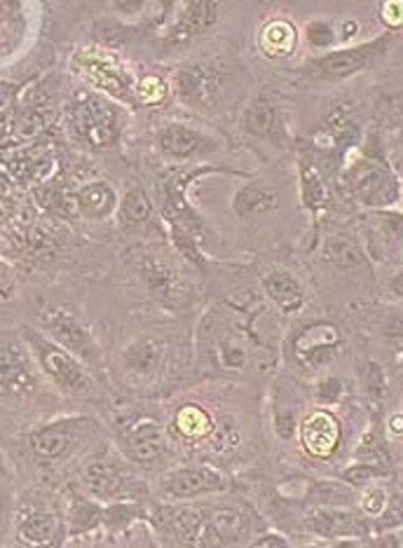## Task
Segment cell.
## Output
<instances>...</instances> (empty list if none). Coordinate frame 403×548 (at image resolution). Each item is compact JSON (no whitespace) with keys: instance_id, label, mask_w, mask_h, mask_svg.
I'll use <instances>...</instances> for the list:
<instances>
[{"instance_id":"obj_37","label":"cell","mask_w":403,"mask_h":548,"mask_svg":"<svg viewBox=\"0 0 403 548\" xmlns=\"http://www.w3.org/2000/svg\"><path fill=\"white\" fill-rule=\"evenodd\" d=\"M340 391H343V384H340L338 377H326V380L319 384V399L324 403L338 401Z\"/></svg>"},{"instance_id":"obj_32","label":"cell","mask_w":403,"mask_h":548,"mask_svg":"<svg viewBox=\"0 0 403 548\" xmlns=\"http://www.w3.org/2000/svg\"><path fill=\"white\" fill-rule=\"evenodd\" d=\"M238 443H239V434L238 429L232 427L230 420H225L223 424H218L216 436H214V447H216V450H230V447H235Z\"/></svg>"},{"instance_id":"obj_15","label":"cell","mask_w":403,"mask_h":548,"mask_svg":"<svg viewBox=\"0 0 403 548\" xmlns=\"http://www.w3.org/2000/svg\"><path fill=\"white\" fill-rule=\"evenodd\" d=\"M73 436H76V429H73L71 422H57L52 427L40 429L31 439L33 453L38 459L52 462V459L61 457L66 453V447L73 443Z\"/></svg>"},{"instance_id":"obj_17","label":"cell","mask_w":403,"mask_h":548,"mask_svg":"<svg viewBox=\"0 0 403 548\" xmlns=\"http://www.w3.org/2000/svg\"><path fill=\"white\" fill-rule=\"evenodd\" d=\"M76 202L83 216L92 218V221H99V218H106L110 211L116 209L117 197L113 185H109L106 181H96V183L80 188Z\"/></svg>"},{"instance_id":"obj_6","label":"cell","mask_w":403,"mask_h":548,"mask_svg":"<svg viewBox=\"0 0 403 548\" xmlns=\"http://www.w3.org/2000/svg\"><path fill=\"white\" fill-rule=\"evenodd\" d=\"M33 344H36V351H38V359L43 368H45L47 375L64 389H83L87 384V377H85L83 368L77 364L76 359L69 354V351L59 350L54 344L45 342L38 335H33Z\"/></svg>"},{"instance_id":"obj_23","label":"cell","mask_w":403,"mask_h":548,"mask_svg":"<svg viewBox=\"0 0 403 548\" xmlns=\"http://www.w3.org/2000/svg\"><path fill=\"white\" fill-rule=\"evenodd\" d=\"M326 258L340 270H354L364 262V254L350 237H331L326 244Z\"/></svg>"},{"instance_id":"obj_20","label":"cell","mask_w":403,"mask_h":548,"mask_svg":"<svg viewBox=\"0 0 403 548\" xmlns=\"http://www.w3.org/2000/svg\"><path fill=\"white\" fill-rule=\"evenodd\" d=\"M83 479L85 485H87V490L99 499L116 497L117 492L122 490L120 471H117L110 462H103V459H96V462L87 464Z\"/></svg>"},{"instance_id":"obj_11","label":"cell","mask_w":403,"mask_h":548,"mask_svg":"<svg viewBox=\"0 0 403 548\" xmlns=\"http://www.w3.org/2000/svg\"><path fill=\"white\" fill-rule=\"evenodd\" d=\"M157 141H160L162 153L172 155V157H181V160L214 148V143L206 139V136H202L199 132H195V129L186 127V125H179V122L166 125L160 132V136H157Z\"/></svg>"},{"instance_id":"obj_3","label":"cell","mask_w":403,"mask_h":548,"mask_svg":"<svg viewBox=\"0 0 403 548\" xmlns=\"http://www.w3.org/2000/svg\"><path fill=\"white\" fill-rule=\"evenodd\" d=\"M221 90V77L214 68L205 64L183 66L176 76V92L188 106L195 109H209L216 101Z\"/></svg>"},{"instance_id":"obj_28","label":"cell","mask_w":403,"mask_h":548,"mask_svg":"<svg viewBox=\"0 0 403 548\" xmlns=\"http://www.w3.org/2000/svg\"><path fill=\"white\" fill-rule=\"evenodd\" d=\"M150 214H153V205H150L146 192L141 188H132L122 199V221H127L132 225H141L150 218Z\"/></svg>"},{"instance_id":"obj_13","label":"cell","mask_w":403,"mask_h":548,"mask_svg":"<svg viewBox=\"0 0 403 548\" xmlns=\"http://www.w3.org/2000/svg\"><path fill=\"white\" fill-rule=\"evenodd\" d=\"M3 389L5 394L14 396H26L36 389V377L28 368V361L14 344H3Z\"/></svg>"},{"instance_id":"obj_12","label":"cell","mask_w":403,"mask_h":548,"mask_svg":"<svg viewBox=\"0 0 403 548\" xmlns=\"http://www.w3.org/2000/svg\"><path fill=\"white\" fill-rule=\"evenodd\" d=\"M242 528L244 520L238 511L218 509L212 518H206L195 536L202 546H223V544L238 542Z\"/></svg>"},{"instance_id":"obj_10","label":"cell","mask_w":403,"mask_h":548,"mask_svg":"<svg viewBox=\"0 0 403 548\" xmlns=\"http://www.w3.org/2000/svg\"><path fill=\"white\" fill-rule=\"evenodd\" d=\"M223 488V479L221 473L199 466V469H181L166 476L165 490L172 497H197V495H206V492H216Z\"/></svg>"},{"instance_id":"obj_34","label":"cell","mask_w":403,"mask_h":548,"mask_svg":"<svg viewBox=\"0 0 403 548\" xmlns=\"http://www.w3.org/2000/svg\"><path fill=\"white\" fill-rule=\"evenodd\" d=\"M383 20L391 28H403V0H390L383 5Z\"/></svg>"},{"instance_id":"obj_30","label":"cell","mask_w":403,"mask_h":548,"mask_svg":"<svg viewBox=\"0 0 403 548\" xmlns=\"http://www.w3.org/2000/svg\"><path fill=\"white\" fill-rule=\"evenodd\" d=\"M43 127H45L43 115H40L38 110H26L20 120L14 122V136L21 141H31L43 132Z\"/></svg>"},{"instance_id":"obj_9","label":"cell","mask_w":403,"mask_h":548,"mask_svg":"<svg viewBox=\"0 0 403 548\" xmlns=\"http://www.w3.org/2000/svg\"><path fill=\"white\" fill-rule=\"evenodd\" d=\"M340 424L331 413L317 410L302 422L301 439L302 446L314 457H328L340 443Z\"/></svg>"},{"instance_id":"obj_22","label":"cell","mask_w":403,"mask_h":548,"mask_svg":"<svg viewBox=\"0 0 403 548\" xmlns=\"http://www.w3.org/2000/svg\"><path fill=\"white\" fill-rule=\"evenodd\" d=\"M261 47L272 57H286L295 47V28L288 21H272L262 28Z\"/></svg>"},{"instance_id":"obj_8","label":"cell","mask_w":403,"mask_h":548,"mask_svg":"<svg viewBox=\"0 0 403 548\" xmlns=\"http://www.w3.org/2000/svg\"><path fill=\"white\" fill-rule=\"evenodd\" d=\"M384 47H387V38H378L373 40V43H366V45L331 52L326 57L317 59L314 66H317L324 76H333V77L352 76V73L364 68L373 57H378Z\"/></svg>"},{"instance_id":"obj_31","label":"cell","mask_w":403,"mask_h":548,"mask_svg":"<svg viewBox=\"0 0 403 548\" xmlns=\"http://www.w3.org/2000/svg\"><path fill=\"white\" fill-rule=\"evenodd\" d=\"M328 129H331V134L335 141H354V139H357V127H354L352 120H350L345 113L333 115Z\"/></svg>"},{"instance_id":"obj_14","label":"cell","mask_w":403,"mask_h":548,"mask_svg":"<svg viewBox=\"0 0 403 548\" xmlns=\"http://www.w3.org/2000/svg\"><path fill=\"white\" fill-rule=\"evenodd\" d=\"M218 20V5L216 3H206V0H199V3H188L181 12L179 24L172 28V43H186V40L195 38L202 31H206L214 21Z\"/></svg>"},{"instance_id":"obj_35","label":"cell","mask_w":403,"mask_h":548,"mask_svg":"<svg viewBox=\"0 0 403 548\" xmlns=\"http://www.w3.org/2000/svg\"><path fill=\"white\" fill-rule=\"evenodd\" d=\"M373 476H375V471H373L368 464H357V466H352V469H347V471L343 473V479H345L347 483H352V485L371 483Z\"/></svg>"},{"instance_id":"obj_36","label":"cell","mask_w":403,"mask_h":548,"mask_svg":"<svg viewBox=\"0 0 403 548\" xmlns=\"http://www.w3.org/2000/svg\"><path fill=\"white\" fill-rule=\"evenodd\" d=\"M387 506V497H384L383 490H368V495L364 497V509L366 513L371 516H380Z\"/></svg>"},{"instance_id":"obj_19","label":"cell","mask_w":403,"mask_h":548,"mask_svg":"<svg viewBox=\"0 0 403 548\" xmlns=\"http://www.w3.org/2000/svg\"><path fill=\"white\" fill-rule=\"evenodd\" d=\"M277 205H279V197H277L275 190H270L261 183H249L235 195L232 209L239 218H254L277 209Z\"/></svg>"},{"instance_id":"obj_29","label":"cell","mask_w":403,"mask_h":548,"mask_svg":"<svg viewBox=\"0 0 403 548\" xmlns=\"http://www.w3.org/2000/svg\"><path fill=\"white\" fill-rule=\"evenodd\" d=\"M302 197L310 209L326 206V185L319 179L317 169H310V166H302Z\"/></svg>"},{"instance_id":"obj_27","label":"cell","mask_w":403,"mask_h":548,"mask_svg":"<svg viewBox=\"0 0 403 548\" xmlns=\"http://www.w3.org/2000/svg\"><path fill=\"white\" fill-rule=\"evenodd\" d=\"M354 525V516L350 511L340 509H324L314 516V529L324 536L347 535Z\"/></svg>"},{"instance_id":"obj_42","label":"cell","mask_w":403,"mask_h":548,"mask_svg":"<svg viewBox=\"0 0 403 548\" xmlns=\"http://www.w3.org/2000/svg\"><path fill=\"white\" fill-rule=\"evenodd\" d=\"M116 7L117 10H127L129 12V10H143V3H116Z\"/></svg>"},{"instance_id":"obj_38","label":"cell","mask_w":403,"mask_h":548,"mask_svg":"<svg viewBox=\"0 0 403 548\" xmlns=\"http://www.w3.org/2000/svg\"><path fill=\"white\" fill-rule=\"evenodd\" d=\"M141 96L143 101H157L165 96V85L157 77H146L141 83Z\"/></svg>"},{"instance_id":"obj_25","label":"cell","mask_w":403,"mask_h":548,"mask_svg":"<svg viewBox=\"0 0 403 548\" xmlns=\"http://www.w3.org/2000/svg\"><path fill=\"white\" fill-rule=\"evenodd\" d=\"M57 535V518L52 513H36L20 525V539L26 544H47Z\"/></svg>"},{"instance_id":"obj_44","label":"cell","mask_w":403,"mask_h":548,"mask_svg":"<svg viewBox=\"0 0 403 548\" xmlns=\"http://www.w3.org/2000/svg\"><path fill=\"white\" fill-rule=\"evenodd\" d=\"M354 33H357V24H354V21L352 24H345V38L347 36H354Z\"/></svg>"},{"instance_id":"obj_21","label":"cell","mask_w":403,"mask_h":548,"mask_svg":"<svg viewBox=\"0 0 403 548\" xmlns=\"http://www.w3.org/2000/svg\"><path fill=\"white\" fill-rule=\"evenodd\" d=\"M148 281H150V291H153L166 307L183 305V298H186L188 294L183 291V284L173 277L172 270L155 265V268L148 270Z\"/></svg>"},{"instance_id":"obj_26","label":"cell","mask_w":403,"mask_h":548,"mask_svg":"<svg viewBox=\"0 0 403 548\" xmlns=\"http://www.w3.org/2000/svg\"><path fill=\"white\" fill-rule=\"evenodd\" d=\"M277 113L272 109V103H268L265 99H256L251 103L249 110L244 113V129L254 136H268L272 129H275Z\"/></svg>"},{"instance_id":"obj_2","label":"cell","mask_w":403,"mask_h":548,"mask_svg":"<svg viewBox=\"0 0 403 548\" xmlns=\"http://www.w3.org/2000/svg\"><path fill=\"white\" fill-rule=\"evenodd\" d=\"M350 188L361 205L391 206L399 199L397 179L384 165L375 160H361L350 172Z\"/></svg>"},{"instance_id":"obj_5","label":"cell","mask_w":403,"mask_h":548,"mask_svg":"<svg viewBox=\"0 0 403 548\" xmlns=\"http://www.w3.org/2000/svg\"><path fill=\"white\" fill-rule=\"evenodd\" d=\"M122 447L127 455L141 464L155 462L165 450V434L162 427L150 417H139V420L125 424L122 431Z\"/></svg>"},{"instance_id":"obj_16","label":"cell","mask_w":403,"mask_h":548,"mask_svg":"<svg viewBox=\"0 0 403 548\" xmlns=\"http://www.w3.org/2000/svg\"><path fill=\"white\" fill-rule=\"evenodd\" d=\"M162 359H165V342L157 338H141L129 344L122 361L136 375H150L160 368Z\"/></svg>"},{"instance_id":"obj_1","label":"cell","mask_w":403,"mask_h":548,"mask_svg":"<svg viewBox=\"0 0 403 548\" xmlns=\"http://www.w3.org/2000/svg\"><path fill=\"white\" fill-rule=\"evenodd\" d=\"M69 122L85 143L92 148L110 146L117 136V113L116 109L99 96L80 94L69 106Z\"/></svg>"},{"instance_id":"obj_33","label":"cell","mask_w":403,"mask_h":548,"mask_svg":"<svg viewBox=\"0 0 403 548\" xmlns=\"http://www.w3.org/2000/svg\"><path fill=\"white\" fill-rule=\"evenodd\" d=\"M308 38H310V43L317 47L331 45V40H333L331 26L324 24V21H314V24L308 26Z\"/></svg>"},{"instance_id":"obj_40","label":"cell","mask_w":403,"mask_h":548,"mask_svg":"<svg viewBox=\"0 0 403 548\" xmlns=\"http://www.w3.org/2000/svg\"><path fill=\"white\" fill-rule=\"evenodd\" d=\"M258 548H268V546H288L286 542H284L282 536H277V535H270L268 539H258L256 542Z\"/></svg>"},{"instance_id":"obj_4","label":"cell","mask_w":403,"mask_h":548,"mask_svg":"<svg viewBox=\"0 0 403 548\" xmlns=\"http://www.w3.org/2000/svg\"><path fill=\"white\" fill-rule=\"evenodd\" d=\"M340 344V333L331 324H314L302 328L294 340L295 357L302 366L317 368L333 359V347Z\"/></svg>"},{"instance_id":"obj_24","label":"cell","mask_w":403,"mask_h":548,"mask_svg":"<svg viewBox=\"0 0 403 548\" xmlns=\"http://www.w3.org/2000/svg\"><path fill=\"white\" fill-rule=\"evenodd\" d=\"M176 427H179V431L183 436H188V439H202V436H206L209 431L214 429L212 424V417H209V413H206L205 408H199V406H183V408L176 413Z\"/></svg>"},{"instance_id":"obj_18","label":"cell","mask_w":403,"mask_h":548,"mask_svg":"<svg viewBox=\"0 0 403 548\" xmlns=\"http://www.w3.org/2000/svg\"><path fill=\"white\" fill-rule=\"evenodd\" d=\"M262 286H265V294L275 300L284 312H295L305 302V291L294 274L272 272L262 279Z\"/></svg>"},{"instance_id":"obj_43","label":"cell","mask_w":403,"mask_h":548,"mask_svg":"<svg viewBox=\"0 0 403 548\" xmlns=\"http://www.w3.org/2000/svg\"><path fill=\"white\" fill-rule=\"evenodd\" d=\"M391 429H394V431H403V415L391 417Z\"/></svg>"},{"instance_id":"obj_41","label":"cell","mask_w":403,"mask_h":548,"mask_svg":"<svg viewBox=\"0 0 403 548\" xmlns=\"http://www.w3.org/2000/svg\"><path fill=\"white\" fill-rule=\"evenodd\" d=\"M390 291L397 295V298H403V272L397 274V277H391Z\"/></svg>"},{"instance_id":"obj_7","label":"cell","mask_w":403,"mask_h":548,"mask_svg":"<svg viewBox=\"0 0 403 548\" xmlns=\"http://www.w3.org/2000/svg\"><path fill=\"white\" fill-rule=\"evenodd\" d=\"M43 321L50 328V333L59 342L64 344L66 350L76 351L80 357H94V340L83 326L77 324L69 310H59V307H50L43 312Z\"/></svg>"},{"instance_id":"obj_39","label":"cell","mask_w":403,"mask_h":548,"mask_svg":"<svg viewBox=\"0 0 403 548\" xmlns=\"http://www.w3.org/2000/svg\"><path fill=\"white\" fill-rule=\"evenodd\" d=\"M223 364L228 366V368H238V366H242L244 364V351L239 350V347H228V344H225Z\"/></svg>"}]
</instances>
